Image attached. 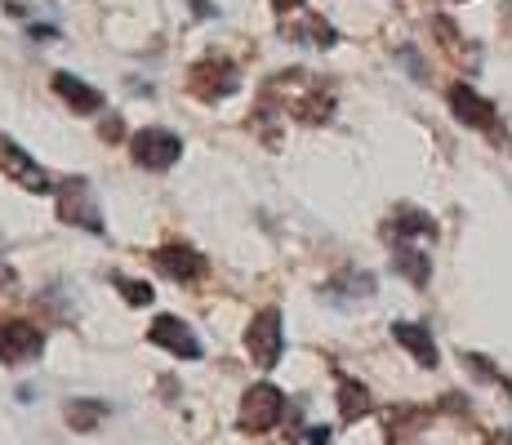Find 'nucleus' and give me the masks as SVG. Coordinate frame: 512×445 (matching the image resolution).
<instances>
[{"instance_id":"f257e3e1","label":"nucleus","mask_w":512,"mask_h":445,"mask_svg":"<svg viewBox=\"0 0 512 445\" xmlns=\"http://www.w3.org/2000/svg\"><path fill=\"white\" fill-rule=\"evenodd\" d=\"M58 219L81 227V232H94V236L107 232L103 214H98V201H94V187H90V178L85 174H67L63 178V187H58Z\"/></svg>"},{"instance_id":"f03ea898","label":"nucleus","mask_w":512,"mask_h":445,"mask_svg":"<svg viewBox=\"0 0 512 445\" xmlns=\"http://www.w3.org/2000/svg\"><path fill=\"white\" fill-rule=\"evenodd\" d=\"M187 89L201 103H223V98H232L241 89V67L228 63V58H201L187 72Z\"/></svg>"},{"instance_id":"7ed1b4c3","label":"nucleus","mask_w":512,"mask_h":445,"mask_svg":"<svg viewBox=\"0 0 512 445\" xmlns=\"http://www.w3.org/2000/svg\"><path fill=\"white\" fill-rule=\"evenodd\" d=\"M281 414H285V392L277 383H254V388L241 397L236 423H241L245 432H254V437H263V432H272L281 423Z\"/></svg>"},{"instance_id":"20e7f679","label":"nucleus","mask_w":512,"mask_h":445,"mask_svg":"<svg viewBox=\"0 0 512 445\" xmlns=\"http://www.w3.org/2000/svg\"><path fill=\"white\" fill-rule=\"evenodd\" d=\"M245 352H250V361L259 365V370H272V365L281 361L285 330H281V312L277 308H263L250 325H245Z\"/></svg>"},{"instance_id":"39448f33","label":"nucleus","mask_w":512,"mask_h":445,"mask_svg":"<svg viewBox=\"0 0 512 445\" xmlns=\"http://www.w3.org/2000/svg\"><path fill=\"white\" fill-rule=\"evenodd\" d=\"M130 156H134V165L161 174V170H170V165L183 156V138L170 134V130H139L130 138Z\"/></svg>"},{"instance_id":"423d86ee","label":"nucleus","mask_w":512,"mask_h":445,"mask_svg":"<svg viewBox=\"0 0 512 445\" xmlns=\"http://www.w3.org/2000/svg\"><path fill=\"white\" fill-rule=\"evenodd\" d=\"M450 112H455L464 125H472V130L504 138V125H499L495 103H486V98H481L477 89H468V85H450Z\"/></svg>"},{"instance_id":"0eeeda50","label":"nucleus","mask_w":512,"mask_h":445,"mask_svg":"<svg viewBox=\"0 0 512 445\" xmlns=\"http://www.w3.org/2000/svg\"><path fill=\"white\" fill-rule=\"evenodd\" d=\"M0 170H5L9 178H14L18 187H27V192H36V196H45L49 187H54V183H49V174L41 170V165H36L32 156H27L23 147H18L14 138H5V134H0Z\"/></svg>"},{"instance_id":"6e6552de","label":"nucleus","mask_w":512,"mask_h":445,"mask_svg":"<svg viewBox=\"0 0 512 445\" xmlns=\"http://www.w3.org/2000/svg\"><path fill=\"white\" fill-rule=\"evenodd\" d=\"M147 339H152L156 348H165L170 356H183V361H196V356H201V339L192 334V325H187L183 316H170V312L156 316Z\"/></svg>"},{"instance_id":"1a4fd4ad","label":"nucleus","mask_w":512,"mask_h":445,"mask_svg":"<svg viewBox=\"0 0 512 445\" xmlns=\"http://www.w3.org/2000/svg\"><path fill=\"white\" fill-rule=\"evenodd\" d=\"M152 263H156V272L174 276V281H183V285L201 281V276L210 272V259H205L201 250H192V245H161V250H152Z\"/></svg>"},{"instance_id":"9d476101","label":"nucleus","mask_w":512,"mask_h":445,"mask_svg":"<svg viewBox=\"0 0 512 445\" xmlns=\"http://www.w3.org/2000/svg\"><path fill=\"white\" fill-rule=\"evenodd\" d=\"M45 348V334L32 321H0V361L18 365V361H36Z\"/></svg>"},{"instance_id":"9b49d317","label":"nucleus","mask_w":512,"mask_h":445,"mask_svg":"<svg viewBox=\"0 0 512 445\" xmlns=\"http://www.w3.org/2000/svg\"><path fill=\"white\" fill-rule=\"evenodd\" d=\"M54 94L63 98V103L72 107L76 116H94V112H103V94H98L94 85H85L81 76H72V72H54Z\"/></svg>"},{"instance_id":"f8f14e48","label":"nucleus","mask_w":512,"mask_h":445,"mask_svg":"<svg viewBox=\"0 0 512 445\" xmlns=\"http://www.w3.org/2000/svg\"><path fill=\"white\" fill-rule=\"evenodd\" d=\"M383 232H388L397 245H406L410 236H423V241H432V236H437V223H432L423 210H415V205H401V210L392 214L388 223H383Z\"/></svg>"},{"instance_id":"ddd939ff","label":"nucleus","mask_w":512,"mask_h":445,"mask_svg":"<svg viewBox=\"0 0 512 445\" xmlns=\"http://www.w3.org/2000/svg\"><path fill=\"white\" fill-rule=\"evenodd\" d=\"M392 339L401 343L410 356H415L419 365H437V343H432V334H428V325H415V321H397L392 325Z\"/></svg>"},{"instance_id":"4468645a","label":"nucleus","mask_w":512,"mask_h":445,"mask_svg":"<svg viewBox=\"0 0 512 445\" xmlns=\"http://www.w3.org/2000/svg\"><path fill=\"white\" fill-rule=\"evenodd\" d=\"M281 36L285 41H299V45H317V49H330L334 41H339V32H334L326 18H317V14L299 18V23H285Z\"/></svg>"},{"instance_id":"2eb2a0df","label":"nucleus","mask_w":512,"mask_h":445,"mask_svg":"<svg viewBox=\"0 0 512 445\" xmlns=\"http://www.w3.org/2000/svg\"><path fill=\"white\" fill-rule=\"evenodd\" d=\"M290 112L299 116L303 125H326L334 116V98L326 94V89H303V94L290 98Z\"/></svg>"},{"instance_id":"dca6fc26","label":"nucleus","mask_w":512,"mask_h":445,"mask_svg":"<svg viewBox=\"0 0 512 445\" xmlns=\"http://www.w3.org/2000/svg\"><path fill=\"white\" fill-rule=\"evenodd\" d=\"M432 32H437L441 49H446V54L455 58V63H464V67H477V63H481L477 45H464V36H459V27L450 23V18H432Z\"/></svg>"},{"instance_id":"f3484780","label":"nucleus","mask_w":512,"mask_h":445,"mask_svg":"<svg viewBox=\"0 0 512 445\" xmlns=\"http://www.w3.org/2000/svg\"><path fill=\"white\" fill-rule=\"evenodd\" d=\"M326 294L330 303H352V299H370L374 294V276L370 272H348V276H334V281L326 285Z\"/></svg>"},{"instance_id":"a211bd4d","label":"nucleus","mask_w":512,"mask_h":445,"mask_svg":"<svg viewBox=\"0 0 512 445\" xmlns=\"http://www.w3.org/2000/svg\"><path fill=\"white\" fill-rule=\"evenodd\" d=\"M392 272L406 276L410 285H428L432 263H428V254L423 250H415V245H397V250H392Z\"/></svg>"},{"instance_id":"6ab92c4d","label":"nucleus","mask_w":512,"mask_h":445,"mask_svg":"<svg viewBox=\"0 0 512 445\" xmlns=\"http://www.w3.org/2000/svg\"><path fill=\"white\" fill-rule=\"evenodd\" d=\"M374 410V401H370V392H366V383H357V379H343L339 383V414L348 423H357V419H366V414Z\"/></svg>"},{"instance_id":"aec40b11","label":"nucleus","mask_w":512,"mask_h":445,"mask_svg":"<svg viewBox=\"0 0 512 445\" xmlns=\"http://www.w3.org/2000/svg\"><path fill=\"white\" fill-rule=\"evenodd\" d=\"M63 414H67V423H72L76 432H94L98 423L107 419V405L103 401H90V397H72L63 405Z\"/></svg>"},{"instance_id":"412c9836","label":"nucleus","mask_w":512,"mask_h":445,"mask_svg":"<svg viewBox=\"0 0 512 445\" xmlns=\"http://www.w3.org/2000/svg\"><path fill=\"white\" fill-rule=\"evenodd\" d=\"M112 285H116V290H121V299H125V303H134V308H147V303H152V285L134 281V276L112 272Z\"/></svg>"},{"instance_id":"4be33fe9","label":"nucleus","mask_w":512,"mask_h":445,"mask_svg":"<svg viewBox=\"0 0 512 445\" xmlns=\"http://www.w3.org/2000/svg\"><path fill=\"white\" fill-rule=\"evenodd\" d=\"M192 14L196 18H214L219 14V5H214V0H192Z\"/></svg>"},{"instance_id":"5701e85b","label":"nucleus","mask_w":512,"mask_h":445,"mask_svg":"<svg viewBox=\"0 0 512 445\" xmlns=\"http://www.w3.org/2000/svg\"><path fill=\"white\" fill-rule=\"evenodd\" d=\"M303 0H272V9H277V14H290V9H299Z\"/></svg>"},{"instance_id":"b1692460","label":"nucleus","mask_w":512,"mask_h":445,"mask_svg":"<svg viewBox=\"0 0 512 445\" xmlns=\"http://www.w3.org/2000/svg\"><path fill=\"white\" fill-rule=\"evenodd\" d=\"M326 441H330L326 428H312V432H308V445H326Z\"/></svg>"},{"instance_id":"393cba45","label":"nucleus","mask_w":512,"mask_h":445,"mask_svg":"<svg viewBox=\"0 0 512 445\" xmlns=\"http://www.w3.org/2000/svg\"><path fill=\"white\" fill-rule=\"evenodd\" d=\"M54 27H32V41H54Z\"/></svg>"}]
</instances>
